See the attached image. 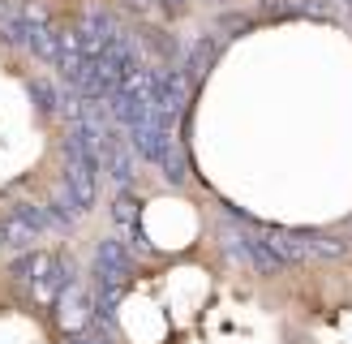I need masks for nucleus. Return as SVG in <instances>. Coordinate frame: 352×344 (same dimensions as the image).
I'll return each mask as SVG.
<instances>
[{
  "instance_id": "20",
  "label": "nucleus",
  "mask_w": 352,
  "mask_h": 344,
  "mask_svg": "<svg viewBox=\"0 0 352 344\" xmlns=\"http://www.w3.org/2000/svg\"><path fill=\"white\" fill-rule=\"evenodd\" d=\"M348 17H352V0H348Z\"/></svg>"
},
{
  "instance_id": "5",
  "label": "nucleus",
  "mask_w": 352,
  "mask_h": 344,
  "mask_svg": "<svg viewBox=\"0 0 352 344\" xmlns=\"http://www.w3.org/2000/svg\"><path fill=\"white\" fill-rule=\"evenodd\" d=\"M52 267H56V254H47V250H17V258L9 263V275L22 280V284H34V280H43Z\"/></svg>"
},
{
  "instance_id": "14",
  "label": "nucleus",
  "mask_w": 352,
  "mask_h": 344,
  "mask_svg": "<svg viewBox=\"0 0 352 344\" xmlns=\"http://www.w3.org/2000/svg\"><path fill=\"white\" fill-rule=\"evenodd\" d=\"M17 13H22V22H26V26H43V22H52V17H47V9L39 5V0H30V5H22Z\"/></svg>"
},
{
  "instance_id": "4",
  "label": "nucleus",
  "mask_w": 352,
  "mask_h": 344,
  "mask_svg": "<svg viewBox=\"0 0 352 344\" xmlns=\"http://www.w3.org/2000/svg\"><path fill=\"white\" fill-rule=\"evenodd\" d=\"M103 172L116 181V185H129L133 181V142L120 138V125L103 138Z\"/></svg>"
},
{
  "instance_id": "12",
  "label": "nucleus",
  "mask_w": 352,
  "mask_h": 344,
  "mask_svg": "<svg viewBox=\"0 0 352 344\" xmlns=\"http://www.w3.org/2000/svg\"><path fill=\"white\" fill-rule=\"evenodd\" d=\"M30 95H34V103H39L43 116H56L60 112V95H56V86H52L47 78H34L30 82Z\"/></svg>"
},
{
  "instance_id": "9",
  "label": "nucleus",
  "mask_w": 352,
  "mask_h": 344,
  "mask_svg": "<svg viewBox=\"0 0 352 344\" xmlns=\"http://www.w3.org/2000/svg\"><path fill=\"white\" fill-rule=\"evenodd\" d=\"M138 215H142V198H138L129 185H120V194L112 198V219H116V228H120V233L138 228Z\"/></svg>"
},
{
  "instance_id": "8",
  "label": "nucleus",
  "mask_w": 352,
  "mask_h": 344,
  "mask_svg": "<svg viewBox=\"0 0 352 344\" xmlns=\"http://www.w3.org/2000/svg\"><path fill=\"white\" fill-rule=\"evenodd\" d=\"M26 47H30L43 65H56V61H60V26H52V22L30 26V43H26Z\"/></svg>"
},
{
  "instance_id": "13",
  "label": "nucleus",
  "mask_w": 352,
  "mask_h": 344,
  "mask_svg": "<svg viewBox=\"0 0 352 344\" xmlns=\"http://www.w3.org/2000/svg\"><path fill=\"white\" fill-rule=\"evenodd\" d=\"M125 9L129 13H138V17H164V0H125Z\"/></svg>"
},
{
  "instance_id": "1",
  "label": "nucleus",
  "mask_w": 352,
  "mask_h": 344,
  "mask_svg": "<svg viewBox=\"0 0 352 344\" xmlns=\"http://www.w3.org/2000/svg\"><path fill=\"white\" fill-rule=\"evenodd\" d=\"M95 275H99V288H125L133 275L129 246H120L116 237H103L95 246Z\"/></svg>"
},
{
  "instance_id": "19",
  "label": "nucleus",
  "mask_w": 352,
  "mask_h": 344,
  "mask_svg": "<svg viewBox=\"0 0 352 344\" xmlns=\"http://www.w3.org/2000/svg\"><path fill=\"white\" fill-rule=\"evenodd\" d=\"M0 250H9V237H5V219H0Z\"/></svg>"
},
{
  "instance_id": "18",
  "label": "nucleus",
  "mask_w": 352,
  "mask_h": 344,
  "mask_svg": "<svg viewBox=\"0 0 352 344\" xmlns=\"http://www.w3.org/2000/svg\"><path fill=\"white\" fill-rule=\"evenodd\" d=\"M5 17H13V5H9V0H0V22H5Z\"/></svg>"
},
{
  "instance_id": "21",
  "label": "nucleus",
  "mask_w": 352,
  "mask_h": 344,
  "mask_svg": "<svg viewBox=\"0 0 352 344\" xmlns=\"http://www.w3.org/2000/svg\"><path fill=\"white\" fill-rule=\"evenodd\" d=\"M344 5H348V0H344Z\"/></svg>"
},
{
  "instance_id": "3",
  "label": "nucleus",
  "mask_w": 352,
  "mask_h": 344,
  "mask_svg": "<svg viewBox=\"0 0 352 344\" xmlns=\"http://www.w3.org/2000/svg\"><path fill=\"white\" fill-rule=\"evenodd\" d=\"M60 181L74 189V198L82 202V211H91L95 194H99V168H91L82 160V151H74L69 142H65V172H60Z\"/></svg>"
},
{
  "instance_id": "11",
  "label": "nucleus",
  "mask_w": 352,
  "mask_h": 344,
  "mask_svg": "<svg viewBox=\"0 0 352 344\" xmlns=\"http://www.w3.org/2000/svg\"><path fill=\"white\" fill-rule=\"evenodd\" d=\"M160 168H164V177H168L172 185H185V181H189V160H185V151L176 147V142H168V151H164Z\"/></svg>"
},
{
  "instance_id": "2",
  "label": "nucleus",
  "mask_w": 352,
  "mask_h": 344,
  "mask_svg": "<svg viewBox=\"0 0 352 344\" xmlns=\"http://www.w3.org/2000/svg\"><path fill=\"white\" fill-rule=\"evenodd\" d=\"M52 319H56V327H60L65 336H78V332H86V327H91L95 305H91V297L78 288V280L56 297V305H52Z\"/></svg>"
},
{
  "instance_id": "6",
  "label": "nucleus",
  "mask_w": 352,
  "mask_h": 344,
  "mask_svg": "<svg viewBox=\"0 0 352 344\" xmlns=\"http://www.w3.org/2000/svg\"><path fill=\"white\" fill-rule=\"evenodd\" d=\"M5 219V237H9V250H34V241H39V224H34L22 206H13V211H5L0 215Z\"/></svg>"
},
{
  "instance_id": "10",
  "label": "nucleus",
  "mask_w": 352,
  "mask_h": 344,
  "mask_svg": "<svg viewBox=\"0 0 352 344\" xmlns=\"http://www.w3.org/2000/svg\"><path fill=\"white\" fill-rule=\"evenodd\" d=\"M305 246H309V258H344L348 254V241L344 237H331V233H305Z\"/></svg>"
},
{
  "instance_id": "16",
  "label": "nucleus",
  "mask_w": 352,
  "mask_h": 344,
  "mask_svg": "<svg viewBox=\"0 0 352 344\" xmlns=\"http://www.w3.org/2000/svg\"><path fill=\"white\" fill-rule=\"evenodd\" d=\"M245 26H250V17H236V13L223 17V30H245Z\"/></svg>"
},
{
  "instance_id": "17",
  "label": "nucleus",
  "mask_w": 352,
  "mask_h": 344,
  "mask_svg": "<svg viewBox=\"0 0 352 344\" xmlns=\"http://www.w3.org/2000/svg\"><path fill=\"white\" fill-rule=\"evenodd\" d=\"M69 344H103V336H86V332H78V336H69Z\"/></svg>"
},
{
  "instance_id": "7",
  "label": "nucleus",
  "mask_w": 352,
  "mask_h": 344,
  "mask_svg": "<svg viewBox=\"0 0 352 344\" xmlns=\"http://www.w3.org/2000/svg\"><path fill=\"white\" fill-rule=\"evenodd\" d=\"M215 56H219V43L210 39V34L193 39L189 52H185V74H189V82H202V78H206V69L215 65Z\"/></svg>"
},
{
  "instance_id": "15",
  "label": "nucleus",
  "mask_w": 352,
  "mask_h": 344,
  "mask_svg": "<svg viewBox=\"0 0 352 344\" xmlns=\"http://www.w3.org/2000/svg\"><path fill=\"white\" fill-rule=\"evenodd\" d=\"M193 5V0H164V13H172V17H181L185 9Z\"/></svg>"
}]
</instances>
